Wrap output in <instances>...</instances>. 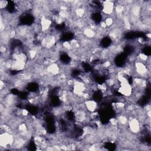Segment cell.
<instances>
[{
	"label": "cell",
	"instance_id": "cell-1",
	"mask_svg": "<svg viewBox=\"0 0 151 151\" xmlns=\"http://www.w3.org/2000/svg\"><path fill=\"white\" fill-rule=\"evenodd\" d=\"M102 12L103 15L107 17H111L114 12V1H106L101 2Z\"/></svg>",
	"mask_w": 151,
	"mask_h": 151
},
{
	"label": "cell",
	"instance_id": "cell-2",
	"mask_svg": "<svg viewBox=\"0 0 151 151\" xmlns=\"http://www.w3.org/2000/svg\"><path fill=\"white\" fill-rule=\"evenodd\" d=\"M84 108L88 113H93L97 111L98 109H99V106L97 101L91 99L86 100L84 102Z\"/></svg>",
	"mask_w": 151,
	"mask_h": 151
},
{
	"label": "cell",
	"instance_id": "cell-3",
	"mask_svg": "<svg viewBox=\"0 0 151 151\" xmlns=\"http://www.w3.org/2000/svg\"><path fill=\"white\" fill-rule=\"evenodd\" d=\"M8 4L9 2L5 1V0H1L0 1V9L1 11L2 10H5L6 9V8L8 6Z\"/></svg>",
	"mask_w": 151,
	"mask_h": 151
}]
</instances>
